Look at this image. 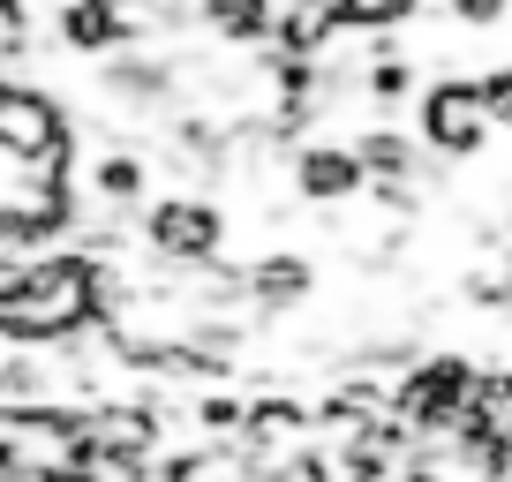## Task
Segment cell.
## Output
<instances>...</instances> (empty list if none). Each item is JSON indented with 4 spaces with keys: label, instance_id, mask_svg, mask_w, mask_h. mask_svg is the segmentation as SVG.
<instances>
[{
    "label": "cell",
    "instance_id": "7a4b0ae2",
    "mask_svg": "<svg viewBox=\"0 0 512 482\" xmlns=\"http://www.w3.org/2000/svg\"><path fill=\"white\" fill-rule=\"evenodd\" d=\"M354 174H362V166H354L347 151H317V159H302V189L309 196H347Z\"/></svg>",
    "mask_w": 512,
    "mask_h": 482
},
{
    "label": "cell",
    "instance_id": "6da1fadb",
    "mask_svg": "<svg viewBox=\"0 0 512 482\" xmlns=\"http://www.w3.org/2000/svg\"><path fill=\"white\" fill-rule=\"evenodd\" d=\"M482 136H490V91H475V83H445V91L430 98V144L437 151H475Z\"/></svg>",
    "mask_w": 512,
    "mask_h": 482
},
{
    "label": "cell",
    "instance_id": "3957f363",
    "mask_svg": "<svg viewBox=\"0 0 512 482\" xmlns=\"http://www.w3.org/2000/svg\"><path fill=\"white\" fill-rule=\"evenodd\" d=\"M460 16L467 23H497V16H505V0H460Z\"/></svg>",
    "mask_w": 512,
    "mask_h": 482
}]
</instances>
